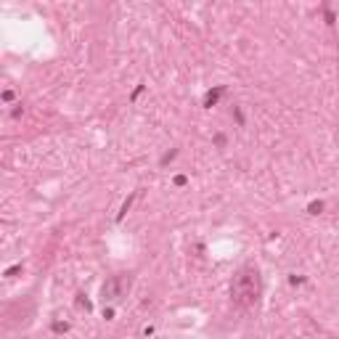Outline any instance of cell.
Masks as SVG:
<instances>
[{"label":"cell","instance_id":"1","mask_svg":"<svg viewBox=\"0 0 339 339\" xmlns=\"http://www.w3.org/2000/svg\"><path fill=\"white\" fill-rule=\"evenodd\" d=\"M125 286H130V278H125V276H117V278H112V281H109V284L104 286V297H109V299L119 297V294L125 292Z\"/></svg>","mask_w":339,"mask_h":339}]
</instances>
